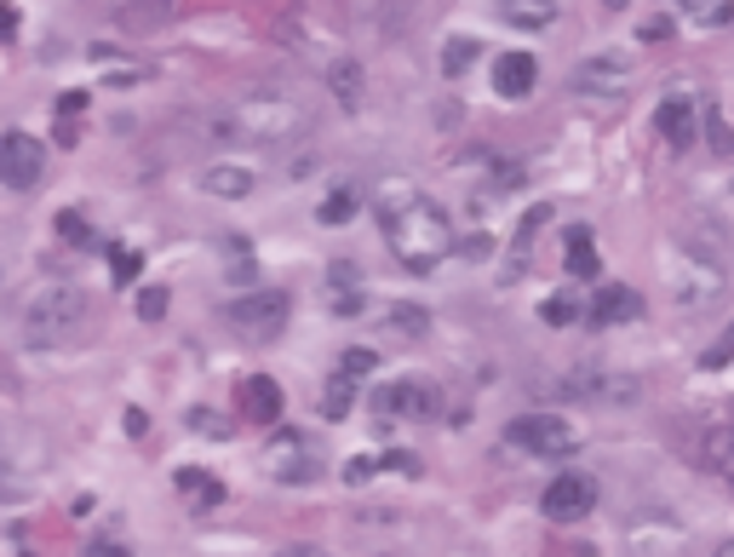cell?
<instances>
[{"instance_id":"1","label":"cell","mask_w":734,"mask_h":557,"mask_svg":"<svg viewBox=\"0 0 734 557\" xmlns=\"http://www.w3.org/2000/svg\"><path fill=\"white\" fill-rule=\"evenodd\" d=\"M379 225H384V242L402 258L407 270H436L447 253H454V230H447V213L436 202H425L414 185H384L379 195Z\"/></svg>"},{"instance_id":"20","label":"cell","mask_w":734,"mask_h":557,"mask_svg":"<svg viewBox=\"0 0 734 557\" xmlns=\"http://www.w3.org/2000/svg\"><path fill=\"white\" fill-rule=\"evenodd\" d=\"M706 471L723 477V483L734 489V426H718L706 436Z\"/></svg>"},{"instance_id":"29","label":"cell","mask_w":734,"mask_h":557,"mask_svg":"<svg viewBox=\"0 0 734 557\" xmlns=\"http://www.w3.org/2000/svg\"><path fill=\"white\" fill-rule=\"evenodd\" d=\"M58 236H64L69 248H92V230H87V218H80V213H58Z\"/></svg>"},{"instance_id":"33","label":"cell","mask_w":734,"mask_h":557,"mask_svg":"<svg viewBox=\"0 0 734 557\" xmlns=\"http://www.w3.org/2000/svg\"><path fill=\"white\" fill-rule=\"evenodd\" d=\"M167 288H144L138 293V316H144V322H161V316H167Z\"/></svg>"},{"instance_id":"32","label":"cell","mask_w":734,"mask_h":557,"mask_svg":"<svg viewBox=\"0 0 734 557\" xmlns=\"http://www.w3.org/2000/svg\"><path fill=\"white\" fill-rule=\"evenodd\" d=\"M110 270H115V282L127 288V282H138V270H144V253H110Z\"/></svg>"},{"instance_id":"12","label":"cell","mask_w":734,"mask_h":557,"mask_svg":"<svg viewBox=\"0 0 734 557\" xmlns=\"http://www.w3.org/2000/svg\"><path fill=\"white\" fill-rule=\"evenodd\" d=\"M540 81V64H534V52H499L494 58V92L499 98H528Z\"/></svg>"},{"instance_id":"3","label":"cell","mask_w":734,"mask_h":557,"mask_svg":"<svg viewBox=\"0 0 734 557\" xmlns=\"http://www.w3.org/2000/svg\"><path fill=\"white\" fill-rule=\"evenodd\" d=\"M87 322V293L75 282H40L24 300V333L35 345H58Z\"/></svg>"},{"instance_id":"34","label":"cell","mask_w":734,"mask_h":557,"mask_svg":"<svg viewBox=\"0 0 734 557\" xmlns=\"http://www.w3.org/2000/svg\"><path fill=\"white\" fill-rule=\"evenodd\" d=\"M706 138H711V150H718V155H734V132H729V122L718 110L706 115Z\"/></svg>"},{"instance_id":"19","label":"cell","mask_w":734,"mask_h":557,"mask_svg":"<svg viewBox=\"0 0 734 557\" xmlns=\"http://www.w3.org/2000/svg\"><path fill=\"white\" fill-rule=\"evenodd\" d=\"M201 185H207L218 202H241V195H253V173L248 167H207Z\"/></svg>"},{"instance_id":"23","label":"cell","mask_w":734,"mask_h":557,"mask_svg":"<svg viewBox=\"0 0 734 557\" xmlns=\"http://www.w3.org/2000/svg\"><path fill=\"white\" fill-rule=\"evenodd\" d=\"M328 87L339 92L344 110H356V104H362V64H351V58H344V64H333V69H328Z\"/></svg>"},{"instance_id":"39","label":"cell","mask_w":734,"mask_h":557,"mask_svg":"<svg viewBox=\"0 0 734 557\" xmlns=\"http://www.w3.org/2000/svg\"><path fill=\"white\" fill-rule=\"evenodd\" d=\"M12 29H17V12L7 7V0H0V35H12Z\"/></svg>"},{"instance_id":"28","label":"cell","mask_w":734,"mask_h":557,"mask_svg":"<svg viewBox=\"0 0 734 557\" xmlns=\"http://www.w3.org/2000/svg\"><path fill=\"white\" fill-rule=\"evenodd\" d=\"M391 328H402V333H425L431 328V316H425V305H391V316H384Z\"/></svg>"},{"instance_id":"9","label":"cell","mask_w":734,"mask_h":557,"mask_svg":"<svg viewBox=\"0 0 734 557\" xmlns=\"http://www.w3.org/2000/svg\"><path fill=\"white\" fill-rule=\"evenodd\" d=\"M625 81H631L625 52H591L585 64H574V92H585V98H620Z\"/></svg>"},{"instance_id":"4","label":"cell","mask_w":734,"mask_h":557,"mask_svg":"<svg viewBox=\"0 0 734 557\" xmlns=\"http://www.w3.org/2000/svg\"><path fill=\"white\" fill-rule=\"evenodd\" d=\"M666 288H671V300H678V305H711L723 293V265H711L706 253L678 248L666 258Z\"/></svg>"},{"instance_id":"10","label":"cell","mask_w":734,"mask_h":557,"mask_svg":"<svg viewBox=\"0 0 734 557\" xmlns=\"http://www.w3.org/2000/svg\"><path fill=\"white\" fill-rule=\"evenodd\" d=\"M379 420H436V391L425 385H379L374 391Z\"/></svg>"},{"instance_id":"42","label":"cell","mask_w":734,"mask_h":557,"mask_svg":"<svg viewBox=\"0 0 734 557\" xmlns=\"http://www.w3.org/2000/svg\"><path fill=\"white\" fill-rule=\"evenodd\" d=\"M718 557H734V541H723V546H718Z\"/></svg>"},{"instance_id":"31","label":"cell","mask_w":734,"mask_h":557,"mask_svg":"<svg viewBox=\"0 0 734 557\" xmlns=\"http://www.w3.org/2000/svg\"><path fill=\"white\" fill-rule=\"evenodd\" d=\"M700 363H706V374H711V368H729V363H734V322L718 333V340H711V351L700 356Z\"/></svg>"},{"instance_id":"35","label":"cell","mask_w":734,"mask_h":557,"mask_svg":"<svg viewBox=\"0 0 734 557\" xmlns=\"http://www.w3.org/2000/svg\"><path fill=\"white\" fill-rule=\"evenodd\" d=\"M465 258H488V253H494V236H488V230H471V236H465V242H454Z\"/></svg>"},{"instance_id":"6","label":"cell","mask_w":734,"mask_h":557,"mask_svg":"<svg viewBox=\"0 0 734 557\" xmlns=\"http://www.w3.org/2000/svg\"><path fill=\"white\" fill-rule=\"evenodd\" d=\"M40 173H47V150H40V138L0 132V185H7V190H29V185H40Z\"/></svg>"},{"instance_id":"24","label":"cell","mask_w":734,"mask_h":557,"mask_svg":"<svg viewBox=\"0 0 734 557\" xmlns=\"http://www.w3.org/2000/svg\"><path fill=\"white\" fill-rule=\"evenodd\" d=\"M540 316H545V322H550V328H574V322H580V316H585V305H580V293H574V288H568V293H550V300L540 305Z\"/></svg>"},{"instance_id":"15","label":"cell","mask_w":734,"mask_h":557,"mask_svg":"<svg viewBox=\"0 0 734 557\" xmlns=\"http://www.w3.org/2000/svg\"><path fill=\"white\" fill-rule=\"evenodd\" d=\"M568 391L580 396H597V403H620V396H637V380H625V374H603V368H580Z\"/></svg>"},{"instance_id":"22","label":"cell","mask_w":734,"mask_h":557,"mask_svg":"<svg viewBox=\"0 0 734 557\" xmlns=\"http://www.w3.org/2000/svg\"><path fill=\"white\" fill-rule=\"evenodd\" d=\"M218 248H224V270H230V282H253V248H248V236H218Z\"/></svg>"},{"instance_id":"21","label":"cell","mask_w":734,"mask_h":557,"mask_svg":"<svg viewBox=\"0 0 734 557\" xmlns=\"http://www.w3.org/2000/svg\"><path fill=\"white\" fill-rule=\"evenodd\" d=\"M505 17H511L517 29H545L557 24V0H499Z\"/></svg>"},{"instance_id":"38","label":"cell","mask_w":734,"mask_h":557,"mask_svg":"<svg viewBox=\"0 0 734 557\" xmlns=\"http://www.w3.org/2000/svg\"><path fill=\"white\" fill-rule=\"evenodd\" d=\"M80 110H87V92H64V98H58V115H80Z\"/></svg>"},{"instance_id":"11","label":"cell","mask_w":734,"mask_h":557,"mask_svg":"<svg viewBox=\"0 0 734 557\" xmlns=\"http://www.w3.org/2000/svg\"><path fill=\"white\" fill-rule=\"evenodd\" d=\"M264 460H270V477H276V483H311V477H316V448L304 443L299 431H281Z\"/></svg>"},{"instance_id":"27","label":"cell","mask_w":734,"mask_h":557,"mask_svg":"<svg viewBox=\"0 0 734 557\" xmlns=\"http://www.w3.org/2000/svg\"><path fill=\"white\" fill-rule=\"evenodd\" d=\"M471 64H477V41L454 35V41H447V52H442V69H447V75H465Z\"/></svg>"},{"instance_id":"17","label":"cell","mask_w":734,"mask_h":557,"mask_svg":"<svg viewBox=\"0 0 734 557\" xmlns=\"http://www.w3.org/2000/svg\"><path fill=\"white\" fill-rule=\"evenodd\" d=\"M562 265H568V276H574V282H591V276L603 270V258H597V242H591V230H568Z\"/></svg>"},{"instance_id":"8","label":"cell","mask_w":734,"mask_h":557,"mask_svg":"<svg viewBox=\"0 0 734 557\" xmlns=\"http://www.w3.org/2000/svg\"><path fill=\"white\" fill-rule=\"evenodd\" d=\"M591 506H597V483L580 477V471L557 477V483L545 489V501H540V511L550 517V523H580V517H591Z\"/></svg>"},{"instance_id":"40","label":"cell","mask_w":734,"mask_h":557,"mask_svg":"<svg viewBox=\"0 0 734 557\" xmlns=\"http://www.w3.org/2000/svg\"><path fill=\"white\" fill-rule=\"evenodd\" d=\"M276 557H328L321 546H288V552H276Z\"/></svg>"},{"instance_id":"14","label":"cell","mask_w":734,"mask_h":557,"mask_svg":"<svg viewBox=\"0 0 734 557\" xmlns=\"http://www.w3.org/2000/svg\"><path fill=\"white\" fill-rule=\"evenodd\" d=\"M241 408H248L253 426H276L281 420V385L270 380V374H253V380L241 385Z\"/></svg>"},{"instance_id":"13","label":"cell","mask_w":734,"mask_h":557,"mask_svg":"<svg viewBox=\"0 0 734 557\" xmlns=\"http://www.w3.org/2000/svg\"><path fill=\"white\" fill-rule=\"evenodd\" d=\"M655 127H660V138L671 150H695V104L678 92V98H666L660 104V115H655Z\"/></svg>"},{"instance_id":"16","label":"cell","mask_w":734,"mask_h":557,"mask_svg":"<svg viewBox=\"0 0 734 557\" xmlns=\"http://www.w3.org/2000/svg\"><path fill=\"white\" fill-rule=\"evenodd\" d=\"M643 316V300L631 288H603L597 305H591V322L597 328H620V322H637Z\"/></svg>"},{"instance_id":"7","label":"cell","mask_w":734,"mask_h":557,"mask_svg":"<svg viewBox=\"0 0 734 557\" xmlns=\"http://www.w3.org/2000/svg\"><path fill=\"white\" fill-rule=\"evenodd\" d=\"M288 311H293V300L281 288H253L230 305V322L248 328V333H281L288 328Z\"/></svg>"},{"instance_id":"25","label":"cell","mask_w":734,"mask_h":557,"mask_svg":"<svg viewBox=\"0 0 734 557\" xmlns=\"http://www.w3.org/2000/svg\"><path fill=\"white\" fill-rule=\"evenodd\" d=\"M351 403H356V380L333 374L328 391H321V414H328V420H344V414H351Z\"/></svg>"},{"instance_id":"37","label":"cell","mask_w":734,"mask_h":557,"mask_svg":"<svg viewBox=\"0 0 734 557\" xmlns=\"http://www.w3.org/2000/svg\"><path fill=\"white\" fill-rule=\"evenodd\" d=\"M374 477V460L367 454H356V460H344V483H367Z\"/></svg>"},{"instance_id":"30","label":"cell","mask_w":734,"mask_h":557,"mask_svg":"<svg viewBox=\"0 0 734 557\" xmlns=\"http://www.w3.org/2000/svg\"><path fill=\"white\" fill-rule=\"evenodd\" d=\"M374 368H379V356H374V351H362V345L339 356V374H344V380H362V374H374Z\"/></svg>"},{"instance_id":"26","label":"cell","mask_w":734,"mask_h":557,"mask_svg":"<svg viewBox=\"0 0 734 557\" xmlns=\"http://www.w3.org/2000/svg\"><path fill=\"white\" fill-rule=\"evenodd\" d=\"M356 207H362V195H356L351 185H339V190H333L316 213H321V225H344V218H356Z\"/></svg>"},{"instance_id":"43","label":"cell","mask_w":734,"mask_h":557,"mask_svg":"<svg viewBox=\"0 0 734 557\" xmlns=\"http://www.w3.org/2000/svg\"><path fill=\"white\" fill-rule=\"evenodd\" d=\"M603 7H631V0H603Z\"/></svg>"},{"instance_id":"5","label":"cell","mask_w":734,"mask_h":557,"mask_svg":"<svg viewBox=\"0 0 734 557\" xmlns=\"http://www.w3.org/2000/svg\"><path fill=\"white\" fill-rule=\"evenodd\" d=\"M511 443L540 454V460H568L580 448V426L562 414H522V420H511Z\"/></svg>"},{"instance_id":"2","label":"cell","mask_w":734,"mask_h":557,"mask_svg":"<svg viewBox=\"0 0 734 557\" xmlns=\"http://www.w3.org/2000/svg\"><path fill=\"white\" fill-rule=\"evenodd\" d=\"M304 127V110L281 92H248L236 98L230 110L213 115V132L224 138H258V144H276V138H293Z\"/></svg>"},{"instance_id":"18","label":"cell","mask_w":734,"mask_h":557,"mask_svg":"<svg viewBox=\"0 0 734 557\" xmlns=\"http://www.w3.org/2000/svg\"><path fill=\"white\" fill-rule=\"evenodd\" d=\"M178 494H184L195 511H207V506L224 501V483H218L213 471H201V466H184V471H178Z\"/></svg>"},{"instance_id":"36","label":"cell","mask_w":734,"mask_h":557,"mask_svg":"<svg viewBox=\"0 0 734 557\" xmlns=\"http://www.w3.org/2000/svg\"><path fill=\"white\" fill-rule=\"evenodd\" d=\"M190 431H213V436H230V426H224L213 408H190Z\"/></svg>"},{"instance_id":"41","label":"cell","mask_w":734,"mask_h":557,"mask_svg":"<svg viewBox=\"0 0 734 557\" xmlns=\"http://www.w3.org/2000/svg\"><path fill=\"white\" fill-rule=\"evenodd\" d=\"M87 557H127V552H121V546H92Z\"/></svg>"}]
</instances>
